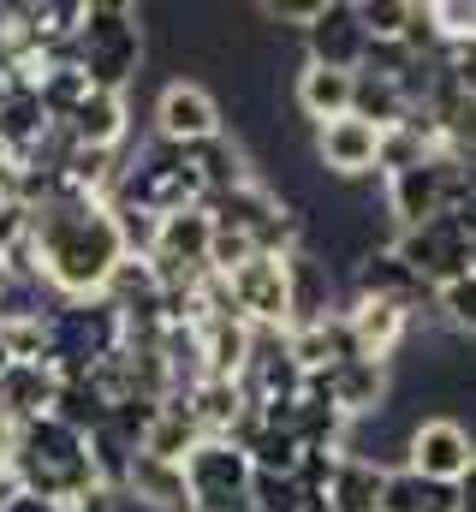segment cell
<instances>
[{"instance_id":"1","label":"cell","mask_w":476,"mask_h":512,"mask_svg":"<svg viewBox=\"0 0 476 512\" xmlns=\"http://www.w3.org/2000/svg\"><path fill=\"white\" fill-rule=\"evenodd\" d=\"M24 245L36 256V274L60 292V298H102L114 268L125 262V233L108 197H84V191H54L42 203L24 209Z\"/></svg>"},{"instance_id":"2","label":"cell","mask_w":476,"mask_h":512,"mask_svg":"<svg viewBox=\"0 0 476 512\" xmlns=\"http://www.w3.org/2000/svg\"><path fill=\"white\" fill-rule=\"evenodd\" d=\"M24 495H36V501H54V507H66L72 495H84V489H96L102 477H96V459H90V435H78V429H66L60 417H36V423H24L18 429V447H12V471H6ZM108 489V483H102Z\"/></svg>"},{"instance_id":"3","label":"cell","mask_w":476,"mask_h":512,"mask_svg":"<svg viewBox=\"0 0 476 512\" xmlns=\"http://www.w3.org/2000/svg\"><path fill=\"white\" fill-rule=\"evenodd\" d=\"M119 346H125V328L108 298H66L60 310H42V364L60 382H84Z\"/></svg>"},{"instance_id":"4","label":"cell","mask_w":476,"mask_h":512,"mask_svg":"<svg viewBox=\"0 0 476 512\" xmlns=\"http://www.w3.org/2000/svg\"><path fill=\"white\" fill-rule=\"evenodd\" d=\"M137 60H143V24L131 6L119 0H90L84 18H78V36H72V66L108 90V96H125V84L137 78Z\"/></svg>"},{"instance_id":"5","label":"cell","mask_w":476,"mask_h":512,"mask_svg":"<svg viewBox=\"0 0 476 512\" xmlns=\"http://www.w3.org/2000/svg\"><path fill=\"white\" fill-rule=\"evenodd\" d=\"M108 203L161 221V215H179V209H203V179L191 173L185 149L161 143V149H149L137 167H119V185H114Z\"/></svg>"},{"instance_id":"6","label":"cell","mask_w":476,"mask_h":512,"mask_svg":"<svg viewBox=\"0 0 476 512\" xmlns=\"http://www.w3.org/2000/svg\"><path fill=\"white\" fill-rule=\"evenodd\" d=\"M471 251H476V203H459V209H447V215H435L423 227H405L399 245H393V256L429 292L441 280H453V274H471Z\"/></svg>"},{"instance_id":"7","label":"cell","mask_w":476,"mask_h":512,"mask_svg":"<svg viewBox=\"0 0 476 512\" xmlns=\"http://www.w3.org/2000/svg\"><path fill=\"white\" fill-rule=\"evenodd\" d=\"M221 286H227V304H233V316L244 328H256V334H286L292 328V268H286V256L256 251L250 262H238L233 274H221Z\"/></svg>"},{"instance_id":"8","label":"cell","mask_w":476,"mask_h":512,"mask_svg":"<svg viewBox=\"0 0 476 512\" xmlns=\"http://www.w3.org/2000/svg\"><path fill=\"white\" fill-rule=\"evenodd\" d=\"M459 203H471V191H465V167L453 155H429L423 167L387 173V209H393L399 233L423 227V221H435V215H447Z\"/></svg>"},{"instance_id":"9","label":"cell","mask_w":476,"mask_h":512,"mask_svg":"<svg viewBox=\"0 0 476 512\" xmlns=\"http://www.w3.org/2000/svg\"><path fill=\"white\" fill-rule=\"evenodd\" d=\"M191 512H250V459L233 441H197L185 459Z\"/></svg>"},{"instance_id":"10","label":"cell","mask_w":476,"mask_h":512,"mask_svg":"<svg viewBox=\"0 0 476 512\" xmlns=\"http://www.w3.org/2000/svg\"><path fill=\"white\" fill-rule=\"evenodd\" d=\"M405 453H411V465H405V471H417V477H429V483L459 489V477L476 465V435L459 423V417H423V423L411 429Z\"/></svg>"},{"instance_id":"11","label":"cell","mask_w":476,"mask_h":512,"mask_svg":"<svg viewBox=\"0 0 476 512\" xmlns=\"http://www.w3.org/2000/svg\"><path fill=\"white\" fill-rule=\"evenodd\" d=\"M304 48H310V66L357 72L363 54H369V30L357 18V0H322L316 18L304 24Z\"/></svg>"},{"instance_id":"12","label":"cell","mask_w":476,"mask_h":512,"mask_svg":"<svg viewBox=\"0 0 476 512\" xmlns=\"http://www.w3.org/2000/svg\"><path fill=\"white\" fill-rule=\"evenodd\" d=\"M155 131H161V143L191 149V143H203V137L221 131V102H215L203 84L173 78V84L161 90V102H155Z\"/></svg>"},{"instance_id":"13","label":"cell","mask_w":476,"mask_h":512,"mask_svg":"<svg viewBox=\"0 0 476 512\" xmlns=\"http://www.w3.org/2000/svg\"><path fill=\"white\" fill-rule=\"evenodd\" d=\"M387 465L369 459V453H346L334 459V477H328V512H387Z\"/></svg>"},{"instance_id":"14","label":"cell","mask_w":476,"mask_h":512,"mask_svg":"<svg viewBox=\"0 0 476 512\" xmlns=\"http://www.w3.org/2000/svg\"><path fill=\"white\" fill-rule=\"evenodd\" d=\"M346 334H352V352H357V358L387 364V358L405 346V334H411V310L381 304V298H357L352 310H346Z\"/></svg>"},{"instance_id":"15","label":"cell","mask_w":476,"mask_h":512,"mask_svg":"<svg viewBox=\"0 0 476 512\" xmlns=\"http://www.w3.org/2000/svg\"><path fill=\"white\" fill-rule=\"evenodd\" d=\"M119 495H125V507H143V512H191L185 465H161V459H149V453H131Z\"/></svg>"},{"instance_id":"16","label":"cell","mask_w":476,"mask_h":512,"mask_svg":"<svg viewBox=\"0 0 476 512\" xmlns=\"http://www.w3.org/2000/svg\"><path fill=\"white\" fill-rule=\"evenodd\" d=\"M316 155H322V167H328V173L357 179V173H369V167H375V155H381V131L369 126V120H357V114L328 120V126H316Z\"/></svg>"},{"instance_id":"17","label":"cell","mask_w":476,"mask_h":512,"mask_svg":"<svg viewBox=\"0 0 476 512\" xmlns=\"http://www.w3.org/2000/svg\"><path fill=\"white\" fill-rule=\"evenodd\" d=\"M54 393H60V376L48 364H12L0 376V417L24 429V423H36V417L54 411Z\"/></svg>"},{"instance_id":"18","label":"cell","mask_w":476,"mask_h":512,"mask_svg":"<svg viewBox=\"0 0 476 512\" xmlns=\"http://www.w3.org/2000/svg\"><path fill=\"white\" fill-rule=\"evenodd\" d=\"M357 298H381V304L417 310V304L429 298V286H423L393 251H363V262H357Z\"/></svg>"},{"instance_id":"19","label":"cell","mask_w":476,"mask_h":512,"mask_svg":"<svg viewBox=\"0 0 476 512\" xmlns=\"http://www.w3.org/2000/svg\"><path fill=\"white\" fill-rule=\"evenodd\" d=\"M197 441H203V429H197L191 405H185V399H167V405H155V417H149L137 453H149V459H161V465H185V459L197 453Z\"/></svg>"},{"instance_id":"20","label":"cell","mask_w":476,"mask_h":512,"mask_svg":"<svg viewBox=\"0 0 476 512\" xmlns=\"http://www.w3.org/2000/svg\"><path fill=\"white\" fill-rule=\"evenodd\" d=\"M292 96H298V114L316 120V126L346 120V114H352V72H328V66H310V60H304Z\"/></svg>"},{"instance_id":"21","label":"cell","mask_w":476,"mask_h":512,"mask_svg":"<svg viewBox=\"0 0 476 512\" xmlns=\"http://www.w3.org/2000/svg\"><path fill=\"white\" fill-rule=\"evenodd\" d=\"M125 96H108V90H90L84 96V108L66 120V137L78 143V149H119V137H125Z\"/></svg>"},{"instance_id":"22","label":"cell","mask_w":476,"mask_h":512,"mask_svg":"<svg viewBox=\"0 0 476 512\" xmlns=\"http://www.w3.org/2000/svg\"><path fill=\"white\" fill-rule=\"evenodd\" d=\"M185 161H191V173L203 179V203L209 197H221V191H238L250 173H244V149L238 143H227L221 131L215 137H203V143H191L185 149Z\"/></svg>"},{"instance_id":"23","label":"cell","mask_w":476,"mask_h":512,"mask_svg":"<svg viewBox=\"0 0 476 512\" xmlns=\"http://www.w3.org/2000/svg\"><path fill=\"white\" fill-rule=\"evenodd\" d=\"M42 137H48V114H42V102H36V84H18V90L0 102V149H12V155L24 161Z\"/></svg>"},{"instance_id":"24","label":"cell","mask_w":476,"mask_h":512,"mask_svg":"<svg viewBox=\"0 0 476 512\" xmlns=\"http://www.w3.org/2000/svg\"><path fill=\"white\" fill-rule=\"evenodd\" d=\"M96 84L78 72V66H54V72H42V84H36V102H42V114H48V126H66L78 108H84V96H90Z\"/></svg>"},{"instance_id":"25","label":"cell","mask_w":476,"mask_h":512,"mask_svg":"<svg viewBox=\"0 0 476 512\" xmlns=\"http://www.w3.org/2000/svg\"><path fill=\"white\" fill-rule=\"evenodd\" d=\"M387 512H459V495L447 483L417 477V471H393L387 477Z\"/></svg>"},{"instance_id":"26","label":"cell","mask_w":476,"mask_h":512,"mask_svg":"<svg viewBox=\"0 0 476 512\" xmlns=\"http://www.w3.org/2000/svg\"><path fill=\"white\" fill-rule=\"evenodd\" d=\"M435 310L453 334H476V274H453L435 286Z\"/></svg>"},{"instance_id":"27","label":"cell","mask_w":476,"mask_h":512,"mask_svg":"<svg viewBox=\"0 0 476 512\" xmlns=\"http://www.w3.org/2000/svg\"><path fill=\"white\" fill-rule=\"evenodd\" d=\"M316 495L298 489V477H268V471H250V512H304Z\"/></svg>"},{"instance_id":"28","label":"cell","mask_w":476,"mask_h":512,"mask_svg":"<svg viewBox=\"0 0 476 512\" xmlns=\"http://www.w3.org/2000/svg\"><path fill=\"white\" fill-rule=\"evenodd\" d=\"M357 18H363L369 42H399V36L411 30L417 6H411V0H357Z\"/></svg>"},{"instance_id":"29","label":"cell","mask_w":476,"mask_h":512,"mask_svg":"<svg viewBox=\"0 0 476 512\" xmlns=\"http://www.w3.org/2000/svg\"><path fill=\"white\" fill-rule=\"evenodd\" d=\"M429 24H435L441 48H465V42H476V0H435Z\"/></svg>"},{"instance_id":"30","label":"cell","mask_w":476,"mask_h":512,"mask_svg":"<svg viewBox=\"0 0 476 512\" xmlns=\"http://www.w3.org/2000/svg\"><path fill=\"white\" fill-rule=\"evenodd\" d=\"M18 239H24V203H6L0 197V256L12 251Z\"/></svg>"},{"instance_id":"31","label":"cell","mask_w":476,"mask_h":512,"mask_svg":"<svg viewBox=\"0 0 476 512\" xmlns=\"http://www.w3.org/2000/svg\"><path fill=\"white\" fill-rule=\"evenodd\" d=\"M18 191H24V161H18L12 149H0V197L18 203Z\"/></svg>"},{"instance_id":"32","label":"cell","mask_w":476,"mask_h":512,"mask_svg":"<svg viewBox=\"0 0 476 512\" xmlns=\"http://www.w3.org/2000/svg\"><path fill=\"white\" fill-rule=\"evenodd\" d=\"M0 512H60L54 501H36V495H24V489H12L6 501H0Z\"/></svg>"},{"instance_id":"33","label":"cell","mask_w":476,"mask_h":512,"mask_svg":"<svg viewBox=\"0 0 476 512\" xmlns=\"http://www.w3.org/2000/svg\"><path fill=\"white\" fill-rule=\"evenodd\" d=\"M12 447H18V423H6V417H0V477L12 471Z\"/></svg>"},{"instance_id":"34","label":"cell","mask_w":476,"mask_h":512,"mask_svg":"<svg viewBox=\"0 0 476 512\" xmlns=\"http://www.w3.org/2000/svg\"><path fill=\"white\" fill-rule=\"evenodd\" d=\"M453 495H459V512H476V465L459 477V489H453Z\"/></svg>"},{"instance_id":"35","label":"cell","mask_w":476,"mask_h":512,"mask_svg":"<svg viewBox=\"0 0 476 512\" xmlns=\"http://www.w3.org/2000/svg\"><path fill=\"white\" fill-rule=\"evenodd\" d=\"M12 90H18V78H12V66H6V60H0V102H6V96H12Z\"/></svg>"},{"instance_id":"36","label":"cell","mask_w":476,"mask_h":512,"mask_svg":"<svg viewBox=\"0 0 476 512\" xmlns=\"http://www.w3.org/2000/svg\"><path fill=\"white\" fill-rule=\"evenodd\" d=\"M465 191H471V203H476V161L465 167Z\"/></svg>"},{"instance_id":"37","label":"cell","mask_w":476,"mask_h":512,"mask_svg":"<svg viewBox=\"0 0 476 512\" xmlns=\"http://www.w3.org/2000/svg\"><path fill=\"white\" fill-rule=\"evenodd\" d=\"M6 370H12V352H6V340H0V376H6Z\"/></svg>"},{"instance_id":"38","label":"cell","mask_w":476,"mask_h":512,"mask_svg":"<svg viewBox=\"0 0 476 512\" xmlns=\"http://www.w3.org/2000/svg\"><path fill=\"white\" fill-rule=\"evenodd\" d=\"M0 292H6V262H0Z\"/></svg>"},{"instance_id":"39","label":"cell","mask_w":476,"mask_h":512,"mask_svg":"<svg viewBox=\"0 0 476 512\" xmlns=\"http://www.w3.org/2000/svg\"><path fill=\"white\" fill-rule=\"evenodd\" d=\"M471 274H476V251H471Z\"/></svg>"}]
</instances>
